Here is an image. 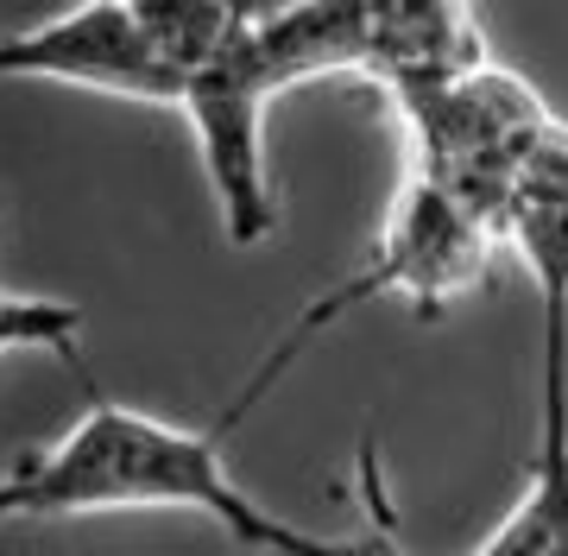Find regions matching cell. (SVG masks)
Returning <instances> with one entry per match:
<instances>
[{
  "label": "cell",
  "mask_w": 568,
  "mask_h": 556,
  "mask_svg": "<svg viewBox=\"0 0 568 556\" xmlns=\"http://www.w3.org/2000/svg\"><path fill=\"white\" fill-rule=\"evenodd\" d=\"M304 556H392V550H379V544H328V537H310Z\"/></svg>",
  "instance_id": "30bf717a"
},
{
  "label": "cell",
  "mask_w": 568,
  "mask_h": 556,
  "mask_svg": "<svg viewBox=\"0 0 568 556\" xmlns=\"http://www.w3.org/2000/svg\"><path fill=\"white\" fill-rule=\"evenodd\" d=\"M506 247L530 266L544 310H568V196H525L511 209Z\"/></svg>",
  "instance_id": "ba28073f"
},
{
  "label": "cell",
  "mask_w": 568,
  "mask_h": 556,
  "mask_svg": "<svg viewBox=\"0 0 568 556\" xmlns=\"http://www.w3.org/2000/svg\"><path fill=\"white\" fill-rule=\"evenodd\" d=\"M474 556H568V310H544L537 443L525 494Z\"/></svg>",
  "instance_id": "8992f818"
},
{
  "label": "cell",
  "mask_w": 568,
  "mask_h": 556,
  "mask_svg": "<svg viewBox=\"0 0 568 556\" xmlns=\"http://www.w3.org/2000/svg\"><path fill=\"white\" fill-rule=\"evenodd\" d=\"M487 32L474 20V7L455 0H392V7H366V58L361 77L386 89L392 102L429 95L487 70Z\"/></svg>",
  "instance_id": "52a82bcc"
},
{
  "label": "cell",
  "mask_w": 568,
  "mask_h": 556,
  "mask_svg": "<svg viewBox=\"0 0 568 556\" xmlns=\"http://www.w3.org/2000/svg\"><path fill=\"white\" fill-rule=\"evenodd\" d=\"M366 58V7H241L234 39L190 77L183 121L203 145V171L222 203V228L234 247H260L278 228V196L265 171V108L291 83L361 70Z\"/></svg>",
  "instance_id": "7a4b0ae2"
},
{
  "label": "cell",
  "mask_w": 568,
  "mask_h": 556,
  "mask_svg": "<svg viewBox=\"0 0 568 556\" xmlns=\"http://www.w3.org/2000/svg\"><path fill=\"white\" fill-rule=\"evenodd\" d=\"M82 310L63 297H20V291H0V354L13 348H51L82 373Z\"/></svg>",
  "instance_id": "9c48e42d"
},
{
  "label": "cell",
  "mask_w": 568,
  "mask_h": 556,
  "mask_svg": "<svg viewBox=\"0 0 568 556\" xmlns=\"http://www.w3.org/2000/svg\"><path fill=\"white\" fill-rule=\"evenodd\" d=\"M0 77H58L126 102L183 108V77L159 58L140 0H89L51 26L0 39Z\"/></svg>",
  "instance_id": "5b68a950"
},
{
  "label": "cell",
  "mask_w": 568,
  "mask_h": 556,
  "mask_svg": "<svg viewBox=\"0 0 568 556\" xmlns=\"http://www.w3.org/2000/svg\"><path fill=\"white\" fill-rule=\"evenodd\" d=\"M499 247H506V241H499L493 228L474 222L462 203H448L443 190L424 184V178H405V190H398V203H392V215H386V234H379V247L366 253V266L347 272L342 285H328L323 297L278 335V348L265 354V367L241 386V398L222 412L215 431L222 436L234 431L265 392L278 386V373L304 354V342H316L328 323H342L347 310L373 304V297H405L417 316H443L462 291H474L487 279Z\"/></svg>",
  "instance_id": "3957f363"
},
{
  "label": "cell",
  "mask_w": 568,
  "mask_h": 556,
  "mask_svg": "<svg viewBox=\"0 0 568 556\" xmlns=\"http://www.w3.org/2000/svg\"><path fill=\"white\" fill-rule=\"evenodd\" d=\"M126 506H190L209 513L241 550L304 556L310 532L265 513L222 462V431H183L152 412L95 405L51 443L26 455L0 481V518H70V513H126Z\"/></svg>",
  "instance_id": "6da1fadb"
},
{
  "label": "cell",
  "mask_w": 568,
  "mask_h": 556,
  "mask_svg": "<svg viewBox=\"0 0 568 556\" xmlns=\"http://www.w3.org/2000/svg\"><path fill=\"white\" fill-rule=\"evenodd\" d=\"M392 108H398V121L410 133V178L436 184L448 203H462L474 222L506 241L518 159L556 121L544 108V95L525 77L487 63V70L462 77V83L429 89V95H405Z\"/></svg>",
  "instance_id": "277c9868"
}]
</instances>
